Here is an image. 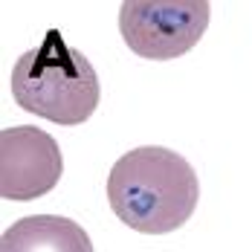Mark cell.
<instances>
[{"instance_id":"5","label":"cell","mask_w":252,"mask_h":252,"mask_svg":"<svg viewBox=\"0 0 252 252\" xmlns=\"http://www.w3.org/2000/svg\"><path fill=\"white\" fill-rule=\"evenodd\" d=\"M0 252H93L90 235L70 218L32 215L3 232Z\"/></svg>"},{"instance_id":"1","label":"cell","mask_w":252,"mask_h":252,"mask_svg":"<svg viewBox=\"0 0 252 252\" xmlns=\"http://www.w3.org/2000/svg\"><path fill=\"white\" fill-rule=\"evenodd\" d=\"M200 183L186 157L159 145H142L116 159L107 177L113 215L142 235H168L197 209Z\"/></svg>"},{"instance_id":"4","label":"cell","mask_w":252,"mask_h":252,"mask_svg":"<svg viewBox=\"0 0 252 252\" xmlns=\"http://www.w3.org/2000/svg\"><path fill=\"white\" fill-rule=\"evenodd\" d=\"M64 174V157L47 130L32 125L0 130V197L38 200L50 194Z\"/></svg>"},{"instance_id":"3","label":"cell","mask_w":252,"mask_h":252,"mask_svg":"<svg viewBox=\"0 0 252 252\" xmlns=\"http://www.w3.org/2000/svg\"><path fill=\"white\" fill-rule=\"evenodd\" d=\"M209 15L206 0H127L119 6V32L139 58L171 61L203 38Z\"/></svg>"},{"instance_id":"2","label":"cell","mask_w":252,"mask_h":252,"mask_svg":"<svg viewBox=\"0 0 252 252\" xmlns=\"http://www.w3.org/2000/svg\"><path fill=\"white\" fill-rule=\"evenodd\" d=\"M12 96L26 113L58 125H81L96 113L101 87L87 55L67 47L58 29H50L12 67Z\"/></svg>"}]
</instances>
